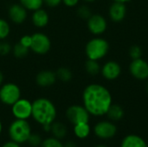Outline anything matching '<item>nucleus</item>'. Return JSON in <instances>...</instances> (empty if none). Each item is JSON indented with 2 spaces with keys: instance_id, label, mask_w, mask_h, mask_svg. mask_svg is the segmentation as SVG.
I'll return each instance as SVG.
<instances>
[{
  "instance_id": "nucleus-1",
  "label": "nucleus",
  "mask_w": 148,
  "mask_h": 147,
  "mask_svg": "<svg viewBox=\"0 0 148 147\" xmlns=\"http://www.w3.org/2000/svg\"><path fill=\"white\" fill-rule=\"evenodd\" d=\"M82 102L90 115L100 117L107 114L113 104V100L111 93L106 87L98 83H91L82 92Z\"/></svg>"
},
{
  "instance_id": "nucleus-2",
  "label": "nucleus",
  "mask_w": 148,
  "mask_h": 147,
  "mask_svg": "<svg viewBox=\"0 0 148 147\" xmlns=\"http://www.w3.org/2000/svg\"><path fill=\"white\" fill-rule=\"evenodd\" d=\"M57 111L55 104L48 98L41 97L32 102L33 119L40 125H51L56 118Z\"/></svg>"
},
{
  "instance_id": "nucleus-3",
  "label": "nucleus",
  "mask_w": 148,
  "mask_h": 147,
  "mask_svg": "<svg viewBox=\"0 0 148 147\" xmlns=\"http://www.w3.org/2000/svg\"><path fill=\"white\" fill-rule=\"evenodd\" d=\"M109 51L108 42L100 36L90 39L85 46V54L88 59L100 61L103 59Z\"/></svg>"
},
{
  "instance_id": "nucleus-4",
  "label": "nucleus",
  "mask_w": 148,
  "mask_h": 147,
  "mask_svg": "<svg viewBox=\"0 0 148 147\" xmlns=\"http://www.w3.org/2000/svg\"><path fill=\"white\" fill-rule=\"evenodd\" d=\"M30 134L31 128L27 120L16 119L9 127V135L11 140L18 144L27 142Z\"/></svg>"
},
{
  "instance_id": "nucleus-5",
  "label": "nucleus",
  "mask_w": 148,
  "mask_h": 147,
  "mask_svg": "<svg viewBox=\"0 0 148 147\" xmlns=\"http://www.w3.org/2000/svg\"><path fill=\"white\" fill-rule=\"evenodd\" d=\"M21 88L14 82H5L0 87V101L7 106H12L21 98Z\"/></svg>"
},
{
  "instance_id": "nucleus-6",
  "label": "nucleus",
  "mask_w": 148,
  "mask_h": 147,
  "mask_svg": "<svg viewBox=\"0 0 148 147\" xmlns=\"http://www.w3.org/2000/svg\"><path fill=\"white\" fill-rule=\"evenodd\" d=\"M31 36L32 42L29 48L30 51L38 55H44L50 51L51 40L48 35L43 32H35Z\"/></svg>"
},
{
  "instance_id": "nucleus-7",
  "label": "nucleus",
  "mask_w": 148,
  "mask_h": 147,
  "mask_svg": "<svg viewBox=\"0 0 148 147\" xmlns=\"http://www.w3.org/2000/svg\"><path fill=\"white\" fill-rule=\"evenodd\" d=\"M66 117L73 125H76L79 123H88L90 114L83 106L72 105L68 107Z\"/></svg>"
},
{
  "instance_id": "nucleus-8",
  "label": "nucleus",
  "mask_w": 148,
  "mask_h": 147,
  "mask_svg": "<svg viewBox=\"0 0 148 147\" xmlns=\"http://www.w3.org/2000/svg\"><path fill=\"white\" fill-rule=\"evenodd\" d=\"M11 113L16 119L28 120L32 115V102L24 98H20L11 106Z\"/></svg>"
},
{
  "instance_id": "nucleus-9",
  "label": "nucleus",
  "mask_w": 148,
  "mask_h": 147,
  "mask_svg": "<svg viewBox=\"0 0 148 147\" xmlns=\"http://www.w3.org/2000/svg\"><path fill=\"white\" fill-rule=\"evenodd\" d=\"M87 27L88 31L94 36L102 35L108 29L107 19L101 14H92L87 20Z\"/></svg>"
},
{
  "instance_id": "nucleus-10",
  "label": "nucleus",
  "mask_w": 148,
  "mask_h": 147,
  "mask_svg": "<svg viewBox=\"0 0 148 147\" xmlns=\"http://www.w3.org/2000/svg\"><path fill=\"white\" fill-rule=\"evenodd\" d=\"M95 136L101 139H113L117 133V127L113 121L102 120L98 122L94 127Z\"/></svg>"
},
{
  "instance_id": "nucleus-11",
  "label": "nucleus",
  "mask_w": 148,
  "mask_h": 147,
  "mask_svg": "<svg viewBox=\"0 0 148 147\" xmlns=\"http://www.w3.org/2000/svg\"><path fill=\"white\" fill-rule=\"evenodd\" d=\"M129 71L132 76L139 81L148 80V62L142 58L132 60Z\"/></svg>"
},
{
  "instance_id": "nucleus-12",
  "label": "nucleus",
  "mask_w": 148,
  "mask_h": 147,
  "mask_svg": "<svg viewBox=\"0 0 148 147\" xmlns=\"http://www.w3.org/2000/svg\"><path fill=\"white\" fill-rule=\"evenodd\" d=\"M8 16L14 24L20 25L27 20L28 10L19 3H12L8 8Z\"/></svg>"
},
{
  "instance_id": "nucleus-13",
  "label": "nucleus",
  "mask_w": 148,
  "mask_h": 147,
  "mask_svg": "<svg viewBox=\"0 0 148 147\" xmlns=\"http://www.w3.org/2000/svg\"><path fill=\"white\" fill-rule=\"evenodd\" d=\"M101 74L104 79L108 81H114L120 77L121 74V67L117 62L108 61L101 67Z\"/></svg>"
},
{
  "instance_id": "nucleus-14",
  "label": "nucleus",
  "mask_w": 148,
  "mask_h": 147,
  "mask_svg": "<svg viewBox=\"0 0 148 147\" xmlns=\"http://www.w3.org/2000/svg\"><path fill=\"white\" fill-rule=\"evenodd\" d=\"M35 81L40 88H49L56 83L57 78L56 72L52 70H42L36 74Z\"/></svg>"
},
{
  "instance_id": "nucleus-15",
  "label": "nucleus",
  "mask_w": 148,
  "mask_h": 147,
  "mask_svg": "<svg viewBox=\"0 0 148 147\" xmlns=\"http://www.w3.org/2000/svg\"><path fill=\"white\" fill-rule=\"evenodd\" d=\"M109 18L114 23L122 22L127 16V6L124 3L113 2L108 9Z\"/></svg>"
},
{
  "instance_id": "nucleus-16",
  "label": "nucleus",
  "mask_w": 148,
  "mask_h": 147,
  "mask_svg": "<svg viewBox=\"0 0 148 147\" xmlns=\"http://www.w3.org/2000/svg\"><path fill=\"white\" fill-rule=\"evenodd\" d=\"M31 22L32 24L38 29L45 28L49 23V15L46 10L42 8L38 9L35 11H32Z\"/></svg>"
},
{
  "instance_id": "nucleus-17",
  "label": "nucleus",
  "mask_w": 148,
  "mask_h": 147,
  "mask_svg": "<svg viewBox=\"0 0 148 147\" xmlns=\"http://www.w3.org/2000/svg\"><path fill=\"white\" fill-rule=\"evenodd\" d=\"M121 147H147V143L139 135L129 134L122 139Z\"/></svg>"
},
{
  "instance_id": "nucleus-18",
  "label": "nucleus",
  "mask_w": 148,
  "mask_h": 147,
  "mask_svg": "<svg viewBox=\"0 0 148 147\" xmlns=\"http://www.w3.org/2000/svg\"><path fill=\"white\" fill-rule=\"evenodd\" d=\"M106 115H108V119L113 122L119 121L124 117V110L120 105L112 104Z\"/></svg>"
},
{
  "instance_id": "nucleus-19",
  "label": "nucleus",
  "mask_w": 148,
  "mask_h": 147,
  "mask_svg": "<svg viewBox=\"0 0 148 147\" xmlns=\"http://www.w3.org/2000/svg\"><path fill=\"white\" fill-rule=\"evenodd\" d=\"M90 126L88 123H79L74 125V133L78 139H83L90 134Z\"/></svg>"
},
{
  "instance_id": "nucleus-20",
  "label": "nucleus",
  "mask_w": 148,
  "mask_h": 147,
  "mask_svg": "<svg viewBox=\"0 0 148 147\" xmlns=\"http://www.w3.org/2000/svg\"><path fill=\"white\" fill-rule=\"evenodd\" d=\"M50 132L52 133L53 136L58 139H63L67 134V127L64 124L61 122H53L51 124Z\"/></svg>"
},
{
  "instance_id": "nucleus-21",
  "label": "nucleus",
  "mask_w": 148,
  "mask_h": 147,
  "mask_svg": "<svg viewBox=\"0 0 148 147\" xmlns=\"http://www.w3.org/2000/svg\"><path fill=\"white\" fill-rule=\"evenodd\" d=\"M57 80L62 82H69L73 79V73L70 68L67 67H60L56 71Z\"/></svg>"
},
{
  "instance_id": "nucleus-22",
  "label": "nucleus",
  "mask_w": 148,
  "mask_h": 147,
  "mask_svg": "<svg viewBox=\"0 0 148 147\" xmlns=\"http://www.w3.org/2000/svg\"><path fill=\"white\" fill-rule=\"evenodd\" d=\"M84 67H85V70L87 71V73L90 75H96L99 73H101V67L99 63V61L88 59L85 62Z\"/></svg>"
},
{
  "instance_id": "nucleus-23",
  "label": "nucleus",
  "mask_w": 148,
  "mask_h": 147,
  "mask_svg": "<svg viewBox=\"0 0 148 147\" xmlns=\"http://www.w3.org/2000/svg\"><path fill=\"white\" fill-rule=\"evenodd\" d=\"M19 3L22 4L28 11H35L41 9L44 4L43 0H19Z\"/></svg>"
},
{
  "instance_id": "nucleus-24",
  "label": "nucleus",
  "mask_w": 148,
  "mask_h": 147,
  "mask_svg": "<svg viewBox=\"0 0 148 147\" xmlns=\"http://www.w3.org/2000/svg\"><path fill=\"white\" fill-rule=\"evenodd\" d=\"M29 51H30V49L29 48L23 46L19 42H16L14 46H12V50H11L14 57H16V59L25 58L29 55Z\"/></svg>"
},
{
  "instance_id": "nucleus-25",
  "label": "nucleus",
  "mask_w": 148,
  "mask_h": 147,
  "mask_svg": "<svg viewBox=\"0 0 148 147\" xmlns=\"http://www.w3.org/2000/svg\"><path fill=\"white\" fill-rule=\"evenodd\" d=\"M10 34V23L4 19L0 17V41L6 40Z\"/></svg>"
},
{
  "instance_id": "nucleus-26",
  "label": "nucleus",
  "mask_w": 148,
  "mask_h": 147,
  "mask_svg": "<svg viewBox=\"0 0 148 147\" xmlns=\"http://www.w3.org/2000/svg\"><path fill=\"white\" fill-rule=\"evenodd\" d=\"M76 13L80 18L84 19V20H88L91 16V15L93 14L90 8L86 4H82V5L79 6L77 10H76Z\"/></svg>"
},
{
  "instance_id": "nucleus-27",
  "label": "nucleus",
  "mask_w": 148,
  "mask_h": 147,
  "mask_svg": "<svg viewBox=\"0 0 148 147\" xmlns=\"http://www.w3.org/2000/svg\"><path fill=\"white\" fill-rule=\"evenodd\" d=\"M42 147H63V145L60 141V139L53 137V138H49L43 140L41 144Z\"/></svg>"
},
{
  "instance_id": "nucleus-28",
  "label": "nucleus",
  "mask_w": 148,
  "mask_h": 147,
  "mask_svg": "<svg viewBox=\"0 0 148 147\" xmlns=\"http://www.w3.org/2000/svg\"><path fill=\"white\" fill-rule=\"evenodd\" d=\"M129 55L131 57L132 60H135V59H140L142 58V49L140 46L138 45H133L130 47L129 49Z\"/></svg>"
},
{
  "instance_id": "nucleus-29",
  "label": "nucleus",
  "mask_w": 148,
  "mask_h": 147,
  "mask_svg": "<svg viewBox=\"0 0 148 147\" xmlns=\"http://www.w3.org/2000/svg\"><path fill=\"white\" fill-rule=\"evenodd\" d=\"M12 46L5 40L0 41V56H6L11 53Z\"/></svg>"
},
{
  "instance_id": "nucleus-30",
  "label": "nucleus",
  "mask_w": 148,
  "mask_h": 147,
  "mask_svg": "<svg viewBox=\"0 0 148 147\" xmlns=\"http://www.w3.org/2000/svg\"><path fill=\"white\" fill-rule=\"evenodd\" d=\"M28 142L32 146H38L42 144V140L38 133H31L28 139Z\"/></svg>"
},
{
  "instance_id": "nucleus-31",
  "label": "nucleus",
  "mask_w": 148,
  "mask_h": 147,
  "mask_svg": "<svg viewBox=\"0 0 148 147\" xmlns=\"http://www.w3.org/2000/svg\"><path fill=\"white\" fill-rule=\"evenodd\" d=\"M18 42L21 43L23 46L29 49L30 46H31V42H32V36H31V35H23L19 39Z\"/></svg>"
},
{
  "instance_id": "nucleus-32",
  "label": "nucleus",
  "mask_w": 148,
  "mask_h": 147,
  "mask_svg": "<svg viewBox=\"0 0 148 147\" xmlns=\"http://www.w3.org/2000/svg\"><path fill=\"white\" fill-rule=\"evenodd\" d=\"M44 4L50 8H56L62 3V0H43Z\"/></svg>"
},
{
  "instance_id": "nucleus-33",
  "label": "nucleus",
  "mask_w": 148,
  "mask_h": 147,
  "mask_svg": "<svg viewBox=\"0 0 148 147\" xmlns=\"http://www.w3.org/2000/svg\"><path fill=\"white\" fill-rule=\"evenodd\" d=\"M80 0H62V3L69 7V8H73L75 7L79 4Z\"/></svg>"
},
{
  "instance_id": "nucleus-34",
  "label": "nucleus",
  "mask_w": 148,
  "mask_h": 147,
  "mask_svg": "<svg viewBox=\"0 0 148 147\" xmlns=\"http://www.w3.org/2000/svg\"><path fill=\"white\" fill-rule=\"evenodd\" d=\"M2 147H20V144L15 142V141H9V142H6L3 145Z\"/></svg>"
},
{
  "instance_id": "nucleus-35",
  "label": "nucleus",
  "mask_w": 148,
  "mask_h": 147,
  "mask_svg": "<svg viewBox=\"0 0 148 147\" xmlns=\"http://www.w3.org/2000/svg\"><path fill=\"white\" fill-rule=\"evenodd\" d=\"M63 147H77L76 146V145L75 144V142H73V141H69V142H67L66 143V145H64Z\"/></svg>"
},
{
  "instance_id": "nucleus-36",
  "label": "nucleus",
  "mask_w": 148,
  "mask_h": 147,
  "mask_svg": "<svg viewBox=\"0 0 148 147\" xmlns=\"http://www.w3.org/2000/svg\"><path fill=\"white\" fill-rule=\"evenodd\" d=\"M3 81H4V75H3V72L0 70V87L3 84Z\"/></svg>"
},
{
  "instance_id": "nucleus-37",
  "label": "nucleus",
  "mask_w": 148,
  "mask_h": 147,
  "mask_svg": "<svg viewBox=\"0 0 148 147\" xmlns=\"http://www.w3.org/2000/svg\"><path fill=\"white\" fill-rule=\"evenodd\" d=\"M113 2H120V3H128V2H130V1H132V0H112Z\"/></svg>"
},
{
  "instance_id": "nucleus-38",
  "label": "nucleus",
  "mask_w": 148,
  "mask_h": 147,
  "mask_svg": "<svg viewBox=\"0 0 148 147\" xmlns=\"http://www.w3.org/2000/svg\"><path fill=\"white\" fill-rule=\"evenodd\" d=\"M84 2H86V3H94V2H95L96 0H83Z\"/></svg>"
},
{
  "instance_id": "nucleus-39",
  "label": "nucleus",
  "mask_w": 148,
  "mask_h": 147,
  "mask_svg": "<svg viewBox=\"0 0 148 147\" xmlns=\"http://www.w3.org/2000/svg\"><path fill=\"white\" fill-rule=\"evenodd\" d=\"M2 130H3V126H2V122H1V120H0V134H1V133H2Z\"/></svg>"
},
{
  "instance_id": "nucleus-40",
  "label": "nucleus",
  "mask_w": 148,
  "mask_h": 147,
  "mask_svg": "<svg viewBox=\"0 0 148 147\" xmlns=\"http://www.w3.org/2000/svg\"><path fill=\"white\" fill-rule=\"evenodd\" d=\"M95 147H108L107 146H104V145H98V146H95Z\"/></svg>"
},
{
  "instance_id": "nucleus-41",
  "label": "nucleus",
  "mask_w": 148,
  "mask_h": 147,
  "mask_svg": "<svg viewBox=\"0 0 148 147\" xmlns=\"http://www.w3.org/2000/svg\"><path fill=\"white\" fill-rule=\"evenodd\" d=\"M147 93H148V81H147Z\"/></svg>"
},
{
  "instance_id": "nucleus-42",
  "label": "nucleus",
  "mask_w": 148,
  "mask_h": 147,
  "mask_svg": "<svg viewBox=\"0 0 148 147\" xmlns=\"http://www.w3.org/2000/svg\"><path fill=\"white\" fill-rule=\"evenodd\" d=\"M147 147H148V143H147Z\"/></svg>"
}]
</instances>
